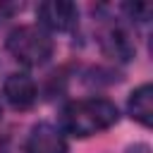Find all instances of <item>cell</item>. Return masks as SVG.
I'll list each match as a JSON object with an SVG mask.
<instances>
[{
	"mask_svg": "<svg viewBox=\"0 0 153 153\" xmlns=\"http://www.w3.org/2000/svg\"><path fill=\"white\" fill-rule=\"evenodd\" d=\"M120 120V110L112 100L108 98H81V100H72L69 105L62 108L60 115V129L79 136V139H88L93 134L108 131L110 127H115Z\"/></svg>",
	"mask_w": 153,
	"mask_h": 153,
	"instance_id": "cell-1",
	"label": "cell"
},
{
	"mask_svg": "<svg viewBox=\"0 0 153 153\" xmlns=\"http://www.w3.org/2000/svg\"><path fill=\"white\" fill-rule=\"evenodd\" d=\"M5 48L7 53L24 67H41L53 57V38L48 31H43L41 26H17L7 33L5 38Z\"/></svg>",
	"mask_w": 153,
	"mask_h": 153,
	"instance_id": "cell-2",
	"label": "cell"
},
{
	"mask_svg": "<svg viewBox=\"0 0 153 153\" xmlns=\"http://www.w3.org/2000/svg\"><path fill=\"white\" fill-rule=\"evenodd\" d=\"M36 17H38V26L43 31L65 33V31H72L76 26L79 7L74 2H69V0H48V2L38 5Z\"/></svg>",
	"mask_w": 153,
	"mask_h": 153,
	"instance_id": "cell-3",
	"label": "cell"
},
{
	"mask_svg": "<svg viewBox=\"0 0 153 153\" xmlns=\"http://www.w3.org/2000/svg\"><path fill=\"white\" fill-rule=\"evenodd\" d=\"M24 153H67L65 131L50 122L33 124L24 141Z\"/></svg>",
	"mask_w": 153,
	"mask_h": 153,
	"instance_id": "cell-4",
	"label": "cell"
},
{
	"mask_svg": "<svg viewBox=\"0 0 153 153\" xmlns=\"http://www.w3.org/2000/svg\"><path fill=\"white\" fill-rule=\"evenodd\" d=\"M2 96L5 100L14 108V110H29L33 108V103L38 100V88L36 81L24 74V72H12L5 81H2Z\"/></svg>",
	"mask_w": 153,
	"mask_h": 153,
	"instance_id": "cell-5",
	"label": "cell"
},
{
	"mask_svg": "<svg viewBox=\"0 0 153 153\" xmlns=\"http://www.w3.org/2000/svg\"><path fill=\"white\" fill-rule=\"evenodd\" d=\"M98 43H100V50L105 57L110 60H117V62H129L136 53L134 48V41L129 38V33L122 29V26H108L98 33Z\"/></svg>",
	"mask_w": 153,
	"mask_h": 153,
	"instance_id": "cell-6",
	"label": "cell"
},
{
	"mask_svg": "<svg viewBox=\"0 0 153 153\" xmlns=\"http://www.w3.org/2000/svg\"><path fill=\"white\" fill-rule=\"evenodd\" d=\"M127 110H129V117L136 120L141 127H151L153 124V86L141 84L139 88H134L127 100Z\"/></svg>",
	"mask_w": 153,
	"mask_h": 153,
	"instance_id": "cell-7",
	"label": "cell"
},
{
	"mask_svg": "<svg viewBox=\"0 0 153 153\" xmlns=\"http://www.w3.org/2000/svg\"><path fill=\"white\" fill-rule=\"evenodd\" d=\"M124 12L131 17V19H136V22H148L151 19V12H153V7L148 5V2H127L124 5Z\"/></svg>",
	"mask_w": 153,
	"mask_h": 153,
	"instance_id": "cell-8",
	"label": "cell"
},
{
	"mask_svg": "<svg viewBox=\"0 0 153 153\" xmlns=\"http://www.w3.org/2000/svg\"><path fill=\"white\" fill-rule=\"evenodd\" d=\"M17 10V5H10V2H0V22H5L7 17H12Z\"/></svg>",
	"mask_w": 153,
	"mask_h": 153,
	"instance_id": "cell-9",
	"label": "cell"
},
{
	"mask_svg": "<svg viewBox=\"0 0 153 153\" xmlns=\"http://www.w3.org/2000/svg\"><path fill=\"white\" fill-rule=\"evenodd\" d=\"M127 153H148V146H131L127 148Z\"/></svg>",
	"mask_w": 153,
	"mask_h": 153,
	"instance_id": "cell-10",
	"label": "cell"
},
{
	"mask_svg": "<svg viewBox=\"0 0 153 153\" xmlns=\"http://www.w3.org/2000/svg\"><path fill=\"white\" fill-rule=\"evenodd\" d=\"M0 117H2V105H0Z\"/></svg>",
	"mask_w": 153,
	"mask_h": 153,
	"instance_id": "cell-11",
	"label": "cell"
}]
</instances>
